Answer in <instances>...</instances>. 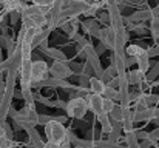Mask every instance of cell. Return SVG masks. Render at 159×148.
I'll return each instance as SVG.
<instances>
[{
    "label": "cell",
    "mask_w": 159,
    "mask_h": 148,
    "mask_svg": "<svg viewBox=\"0 0 159 148\" xmlns=\"http://www.w3.org/2000/svg\"><path fill=\"white\" fill-rule=\"evenodd\" d=\"M19 73L16 71H8L6 73V90L5 93L0 96V122L3 123L8 117H9V110L12 106V99L16 96V80H17Z\"/></svg>",
    "instance_id": "obj_1"
},
{
    "label": "cell",
    "mask_w": 159,
    "mask_h": 148,
    "mask_svg": "<svg viewBox=\"0 0 159 148\" xmlns=\"http://www.w3.org/2000/svg\"><path fill=\"white\" fill-rule=\"evenodd\" d=\"M48 9L36 5H28L22 12V25L25 28H47L48 26Z\"/></svg>",
    "instance_id": "obj_2"
},
{
    "label": "cell",
    "mask_w": 159,
    "mask_h": 148,
    "mask_svg": "<svg viewBox=\"0 0 159 148\" xmlns=\"http://www.w3.org/2000/svg\"><path fill=\"white\" fill-rule=\"evenodd\" d=\"M45 136H47V142L62 145L63 142L70 141V130L65 127V123H60L54 119L45 125Z\"/></svg>",
    "instance_id": "obj_3"
},
{
    "label": "cell",
    "mask_w": 159,
    "mask_h": 148,
    "mask_svg": "<svg viewBox=\"0 0 159 148\" xmlns=\"http://www.w3.org/2000/svg\"><path fill=\"white\" fill-rule=\"evenodd\" d=\"M88 102L87 99L79 96V97H73L68 100V105H66V116L71 117V119H76V120H80L87 116L88 113Z\"/></svg>",
    "instance_id": "obj_4"
},
{
    "label": "cell",
    "mask_w": 159,
    "mask_h": 148,
    "mask_svg": "<svg viewBox=\"0 0 159 148\" xmlns=\"http://www.w3.org/2000/svg\"><path fill=\"white\" fill-rule=\"evenodd\" d=\"M107 11L110 14V26H113L116 29V33H122L125 31V23H124V17L120 12V8L113 3V2H107Z\"/></svg>",
    "instance_id": "obj_5"
},
{
    "label": "cell",
    "mask_w": 159,
    "mask_h": 148,
    "mask_svg": "<svg viewBox=\"0 0 159 148\" xmlns=\"http://www.w3.org/2000/svg\"><path fill=\"white\" fill-rule=\"evenodd\" d=\"M71 76H74L71 66L68 65V62H62V60H54L50 66V77L54 79H60V80H66Z\"/></svg>",
    "instance_id": "obj_6"
},
{
    "label": "cell",
    "mask_w": 159,
    "mask_h": 148,
    "mask_svg": "<svg viewBox=\"0 0 159 148\" xmlns=\"http://www.w3.org/2000/svg\"><path fill=\"white\" fill-rule=\"evenodd\" d=\"M50 77V66L45 60H34L31 65V80L33 83L42 82Z\"/></svg>",
    "instance_id": "obj_7"
},
{
    "label": "cell",
    "mask_w": 159,
    "mask_h": 148,
    "mask_svg": "<svg viewBox=\"0 0 159 148\" xmlns=\"http://www.w3.org/2000/svg\"><path fill=\"white\" fill-rule=\"evenodd\" d=\"M87 102H88V108H90V111L94 114V116H99V114H102L104 113V110H102V103H104V96H101V94H94V93H88L87 96Z\"/></svg>",
    "instance_id": "obj_8"
},
{
    "label": "cell",
    "mask_w": 159,
    "mask_h": 148,
    "mask_svg": "<svg viewBox=\"0 0 159 148\" xmlns=\"http://www.w3.org/2000/svg\"><path fill=\"white\" fill-rule=\"evenodd\" d=\"M101 43H104L108 49H114V42H116V29L113 26H104L101 34H99Z\"/></svg>",
    "instance_id": "obj_9"
},
{
    "label": "cell",
    "mask_w": 159,
    "mask_h": 148,
    "mask_svg": "<svg viewBox=\"0 0 159 148\" xmlns=\"http://www.w3.org/2000/svg\"><path fill=\"white\" fill-rule=\"evenodd\" d=\"M82 25V22L79 20V17H74V19H68V20H65L63 23H62V31L70 37V39H74L79 33V26Z\"/></svg>",
    "instance_id": "obj_10"
},
{
    "label": "cell",
    "mask_w": 159,
    "mask_h": 148,
    "mask_svg": "<svg viewBox=\"0 0 159 148\" xmlns=\"http://www.w3.org/2000/svg\"><path fill=\"white\" fill-rule=\"evenodd\" d=\"M82 28H84V31L87 33V34H90L91 37H98L99 39V34H101V31H102V23L98 20V19H87L85 22H82V25H80Z\"/></svg>",
    "instance_id": "obj_11"
},
{
    "label": "cell",
    "mask_w": 159,
    "mask_h": 148,
    "mask_svg": "<svg viewBox=\"0 0 159 148\" xmlns=\"http://www.w3.org/2000/svg\"><path fill=\"white\" fill-rule=\"evenodd\" d=\"M153 17H155L153 8H145V9H139V11L130 14L127 19H128L130 22H134V23H144V22H147V20L150 22Z\"/></svg>",
    "instance_id": "obj_12"
},
{
    "label": "cell",
    "mask_w": 159,
    "mask_h": 148,
    "mask_svg": "<svg viewBox=\"0 0 159 148\" xmlns=\"http://www.w3.org/2000/svg\"><path fill=\"white\" fill-rule=\"evenodd\" d=\"M30 122H33L34 125H39V119H40V114L37 113L36 110V105L34 103H25V106L22 110H19Z\"/></svg>",
    "instance_id": "obj_13"
},
{
    "label": "cell",
    "mask_w": 159,
    "mask_h": 148,
    "mask_svg": "<svg viewBox=\"0 0 159 148\" xmlns=\"http://www.w3.org/2000/svg\"><path fill=\"white\" fill-rule=\"evenodd\" d=\"M105 88H107V83L101 79V77L93 76V77L90 79V87H88L90 93H94V94H101V96H104Z\"/></svg>",
    "instance_id": "obj_14"
},
{
    "label": "cell",
    "mask_w": 159,
    "mask_h": 148,
    "mask_svg": "<svg viewBox=\"0 0 159 148\" xmlns=\"http://www.w3.org/2000/svg\"><path fill=\"white\" fill-rule=\"evenodd\" d=\"M125 60H127V59H122L120 56H117V54H114V52L110 56V63L114 65V68L117 70V74H119V76L127 73V63H125Z\"/></svg>",
    "instance_id": "obj_15"
},
{
    "label": "cell",
    "mask_w": 159,
    "mask_h": 148,
    "mask_svg": "<svg viewBox=\"0 0 159 148\" xmlns=\"http://www.w3.org/2000/svg\"><path fill=\"white\" fill-rule=\"evenodd\" d=\"M28 5L23 2V0H5L3 2V9L8 11V12H12V11H22L26 8Z\"/></svg>",
    "instance_id": "obj_16"
},
{
    "label": "cell",
    "mask_w": 159,
    "mask_h": 148,
    "mask_svg": "<svg viewBox=\"0 0 159 148\" xmlns=\"http://www.w3.org/2000/svg\"><path fill=\"white\" fill-rule=\"evenodd\" d=\"M26 134H28V139H30V145L33 148H45V144H47V142L42 141V137H40V134H39V131H37L36 128L30 130Z\"/></svg>",
    "instance_id": "obj_17"
},
{
    "label": "cell",
    "mask_w": 159,
    "mask_h": 148,
    "mask_svg": "<svg viewBox=\"0 0 159 148\" xmlns=\"http://www.w3.org/2000/svg\"><path fill=\"white\" fill-rule=\"evenodd\" d=\"M150 56H148V52H144L142 56H139V57H136V63H138V70L139 71H142L144 74H147L148 71H150V68H152V62H150Z\"/></svg>",
    "instance_id": "obj_18"
},
{
    "label": "cell",
    "mask_w": 159,
    "mask_h": 148,
    "mask_svg": "<svg viewBox=\"0 0 159 148\" xmlns=\"http://www.w3.org/2000/svg\"><path fill=\"white\" fill-rule=\"evenodd\" d=\"M54 28L51 26H47V28H40L39 29V33L36 34V37H34V40H33V49L39 48V45L43 42V40H47L48 39V36L51 34V31H53Z\"/></svg>",
    "instance_id": "obj_19"
},
{
    "label": "cell",
    "mask_w": 159,
    "mask_h": 148,
    "mask_svg": "<svg viewBox=\"0 0 159 148\" xmlns=\"http://www.w3.org/2000/svg\"><path fill=\"white\" fill-rule=\"evenodd\" d=\"M96 119H98V122L101 123L102 133H105V134H110V133L113 131V122H111V117H110V114H105V113H102V114L96 116Z\"/></svg>",
    "instance_id": "obj_20"
},
{
    "label": "cell",
    "mask_w": 159,
    "mask_h": 148,
    "mask_svg": "<svg viewBox=\"0 0 159 148\" xmlns=\"http://www.w3.org/2000/svg\"><path fill=\"white\" fill-rule=\"evenodd\" d=\"M127 79L130 85H139L145 80V74L139 70H131L130 73H127Z\"/></svg>",
    "instance_id": "obj_21"
},
{
    "label": "cell",
    "mask_w": 159,
    "mask_h": 148,
    "mask_svg": "<svg viewBox=\"0 0 159 148\" xmlns=\"http://www.w3.org/2000/svg\"><path fill=\"white\" fill-rule=\"evenodd\" d=\"M125 110H128V108H124L120 103H116L114 110L110 113L111 122H124V119H125Z\"/></svg>",
    "instance_id": "obj_22"
},
{
    "label": "cell",
    "mask_w": 159,
    "mask_h": 148,
    "mask_svg": "<svg viewBox=\"0 0 159 148\" xmlns=\"http://www.w3.org/2000/svg\"><path fill=\"white\" fill-rule=\"evenodd\" d=\"M48 57H51L54 60H62V62H68V57H66V54L62 51V49L59 48H48L43 51Z\"/></svg>",
    "instance_id": "obj_23"
},
{
    "label": "cell",
    "mask_w": 159,
    "mask_h": 148,
    "mask_svg": "<svg viewBox=\"0 0 159 148\" xmlns=\"http://www.w3.org/2000/svg\"><path fill=\"white\" fill-rule=\"evenodd\" d=\"M125 52H127L128 57H134V59H136V57L142 56L144 52H147V49L142 48L141 45H134V43H133V45H128V47L125 48Z\"/></svg>",
    "instance_id": "obj_24"
},
{
    "label": "cell",
    "mask_w": 159,
    "mask_h": 148,
    "mask_svg": "<svg viewBox=\"0 0 159 148\" xmlns=\"http://www.w3.org/2000/svg\"><path fill=\"white\" fill-rule=\"evenodd\" d=\"M117 76H119V74H117V70L114 68V65H111V63H110V66L104 70V73H102V77H101V79H102L105 83H110V82H111L114 77H117Z\"/></svg>",
    "instance_id": "obj_25"
},
{
    "label": "cell",
    "mask_w": 159,
    "mask_h": 148,
    "mask_svg": "<svg viewBox=\"0 0 159 148\" xmlns=\"http://www.w3.org/2000/svg\"><path fill=\"white\" fill-rule=\"evenodd\" d=\"M148 31L153 37V40H159V16H155L148 23Z\"/></svg>",
    "instance_id": "obj_26"
},
{
    "label": "cell",
    "mask_w": 159,
    "mask_h": 148,
    "mask_svg": "<svg viewBox=\"0 0 159 148\" xmlns=\"http://www.w3.org/2000/svg\"><path fill=\"white\" fill-rule=\"evenodd\" d=\"M158 76H159V60L150 68V71L145 74V82H147V83H152L153 80L158 79Z\"/></svg>",
    "instance_id": "obj_27"
},
{
    "label": "cell",
    "mask_w": 159,
    "mask_h": 148,
    "mask_svg": "<svg viewBox=\"0 0 159 148\" xmlns=\"http://www.w3.org/2000/svg\"><path fill=\"white\" fill-rule=\"evenodd\" d=\"M22 100H25V103H34L36 102V94L33 93V88H22Z\"/></svg>",
    "instance_id": "obj_28"
},
{
    "label": "cell",
    "mask_w": 159,
    "mask_h": 148,
    "mask_svg": "<svg viewBox=\"0 0 159 148\" xmlns=\"http://www.w3.org/2000/svg\"><path fill=\"white\" fill-rule=\"evenodd\" d=\"M104 97L113 99V100L119 102V100H120V91H119L117 88H111V87H108V85H107L105 93H104Z\"/></svg>",
    "instance_id": "obj_29"
},
{
    "label": "cell",
    "mask_w": 159,
    "mask_h": 148,
    "mask_svg": "<svg viewBox=\"0 0 159 148\" xmlns=\"http://www.w3.org/2000/svg\"><path fill=\"white\" fill-rule=\"evenodd\" d=\"M114 106H116V100H113V99H108V97H104L102 110H104V113H105V114H110V113L114 110Z\"/></svg>",
    "instance_id": "obj_30"
},
{
    "label": "cell",
    "mask_w": 159,
    "mask_h": 148,
    "mask_svg": "<svg viewBox=\"0 0 159 148\" xmlns=\"http://www.w3.org/2000/svg\"><path fill=\"white\" fill-rule=\"evenodd\" d=\"M68 65L71 66V70H73L74 76H80V74L84 73V63H80V62H71V60H68Z\"/></svg>",
    "instance_id": "obj_31"
},
{
    "label": "cell",
    "mask_w": 159,
    "mask_h": 148,
    "mask_svg": "<svg viewBox=\"0 0 159 148\" xmlns=\"http://www.w3.org/2000/svg\"><path fill=\"white\" fill-rule=\"evenodd\" d=\"M36 102H39V103H43V105H47V106H53V108H54V106H57L56 100L45 97V96H42V94H36Z\"/></svg>",
    "instance_id": "obj_32"
},
{
    "label": "cell",
    "mask_w": 159,
    "mask_h": 148,
    "mask_svg": "<svg viewBox=\"0 0 159 148\" xmlns=\"http://www.w3.org/2000/svg\"><path fill=\"white\" fill-rule=\"evenodd\" d=\"M31 2H33V5L40 6V8H43V9H48V11H50V8L54 5V2H56V0H31Z\"/></svg>",
    "instance_id": "obj_33"
},
{
    "label": "cell",
    "mask_w": 159,
    "mask_h": 148,
    "mask_svg": "<svg viewBox=\"0 0 159 148\" xmlns=\"http://www.w3.org/2000/svg\"><path fill=\"white\" fill-rule=\"evenodd\" d=\"M74 40L77 42V45H79V47H82L84 49L88 48L90 45H93V43H91V40H88L87 37H84V36H80V34H77V36L74 37Z\"/></svg>",
    "instance_id": "obj_34"
},
{
    "label": "cell",
    "mask_w": 159,
    "mask_h": 148,
    "mask_svg": "<svg viewBox=\"0 0 159 148\" xmlns=\"http://www.w3.org/2000/svg\"><path fill=\"white\" fill-rule=\"evenodd\" d=\"M96 19L102 23V25H110V14H108V11H99L98 12V16H96Z\"/></svg>",
    "instance_id": "obj_35"
},
{
    "label": "cell",
    "mask_w": 159,
    "mask_h": 148,
    "mask_svg": "<svg viewBox=\"0 0 159 148\" xmlns=\"http://www.w3.org/2000/svg\"><path fill=\"white\" fill-rule=\"evenodd\" d=\"M19 20H22V11H12V12H9V25H16Z\"/></svg>",
    "instance_id": "obj_36"
},
{
    "label": "cell",
    "mask_w": 159,
    "mask_h": 148,
    "mask_svg": "<svg viewBox=\"0 0 159 148\" xmlns=\"http://www.w3.org/2000/svg\"><path fill=\"white\" fill-rule=\"evenodd\" d=\"M82 74H85V76H88V77L96 76L94 68H93V66H91V63H90V62H87V60H85V63H84V73H82Z\"/></svg>",
    "instance_id": "obj_37"
},
{
    "label": "cell",
    "mask_w": 159,
    "mask_h": 148,
    "mask_svg": "<svg viewBox=\"0 0 159 148\" xmlns=\"http://www.w3.org/2000/svg\"><path fill=\"white\" fill-rule=\"evenodd\" d=\"M2 128H3V131H5L6 137H8V139H12V134H14V131H12V130H14V128H12V127H11V125H9L6 120L2 123Z\"/></svg>",
    "instance_id": "obj_38"
},
{
    "label": "cell",
    "mask_w": 159,
    "mask_h": 148,
    "mask_svg": "<svg viewBox=\"0 0 159 148\" xmlns=\"http://www.w3.org/2000/svg\"><path fill=\"white\" fill-rule=\"evenodd\" d=\"M120 137H122V131H117V130H113L108 134V141H111V142H119Z\"/></svg>",
    "instance_id": "obj_39"
},
{
    "label": "cell",
    "mask_w": 159,
    "mask_h": 148,
    "mask_svg": "<svg viewBox=\"0 0 159 148\" xmlns=\"http://www.w3.org/2000/svg\"><path fill=\"white\" fill-rule=\"evenodd\" d=\"M79 77V85L80 87H84V88H88L90 87V79L91 77H88V76H85V74H80V76H77Z\"/></svg>",
    "instance_id": "obj_40"
},
{
    "label": "cell",
    "mask_w": 159,
    "mask_h": 148,
    "mask_svg": "<svg viewBox=\"0 0 159 148\" xmlns=\"http://www.w3.org/2000/svg\"><path fill=\"white\" fill-rule=\"evenodd\" d=\"M54 117L56 116H48V114H40V119H39V125H47V123H50L51 120H54Z\"/></svg>",
    "instance_id": "obj_41"
},
{
    "label": "cell",
    "mask_w": 159,
    "mask_h": 148,
    "mask_svg": "<svg viewBox=\"0 0 159 148\" xmlns=\"http://www.w3.org/2000/svg\"><path fill=\"white\" fill-rule=\"evenodd\" d=\"M148 141H152V142H155V144L159 141V127L148 133Z\"/></svg>",
    "instance_id": "obj_42"
},
{
    "label": "cell",
    "mask_w": 159,
    "mask_h": 148,
    "mask_svg": "<svg viewBox=\"0 0 159 148\" xmlns=\"http://www.w3.org/2000/svg\"><path fill=\"white\" fill-rule=\"evenodd\" d=\"M9 71V60L5 59L3 62H0V74L2 73H8Z\"/></svg>",
    "instance_id": "obj_43"
},
{
    "label": "cell",
    "mask_w": 159,
    "mask_h": 148,
    "mask_svg": "<svg viewBox=\"0 0 159 148\" xmlns=\"http://www.w3.org/2000/svg\"><path fill=\"white\" fill-rule=\"evenodd\" d=\"M147 52H148L150 57H156V56H159V43L158 45H155V47H152V48H148L147 49Z\"/></svg>",
    "instance_id": "obj_44"
},
{
    "label": "cell",
    "mask_w": 159,
    "mask_h": 148,
    "mask_svg": "<svg viewBox=\"0 0 159 148\" xmlns=\"http://www.w3.org/2000/svg\"><path fill=\"white\" fill-rule=\"evenodd\" d=\"M139 97H141V93H138V91H130V102H131V103H134Z\"/></svg>",
    "instance_id": "obj_45"
},
{
    "label": "cell",
    "mask_w": 159,
    "mask_h": 148,
    "mask_svg": "<svg viewBox=\"0 0 159 148\" xmlns=\"http://www.w3.org/2000/svg\"><path fill=\"white\" fill-rule=\"evenodd\" d=\"M136 136H138L139 141H145V139H148V133H147V131H136Z\"/></svg>",
    "instance_id": "obj_46"
},
{
    "label": "cell",
    "mask_w": 159,
    "mask_h": 148,
    "mask_svg": "<svg viewBox=\"0 0 159 148\" xmlns=\"http://www.w3.org/2000/svg\"><path fill=\"white\" fill-rule=\"evenodd\" d=\"M153 145H155V142H152V141H148V139L141 141V148H152Z\"/></svg>",
    "instance_id": "obj_47"
},
{
    "label": "cell",
    "mask_w": 159,
    "mask_h": 148,
    "mask_svg": "<svg viewBox=\"0 0 159 148\" xmlns=\"http://www.w3.org/2000/svg\"><path fill=\"white\" fill-rule=\"evenodd\" d=\"M107 49H108V48H107V47H105V45H104V43H99V45L96 47V52H98L99 56H102V54L105 52Z\"/></svg>",
    "instance_id": "obj_48"
},
{
    "label": "cell",
    "mask_w": 159,
    "mask_h": 148,
    "mask_svg": "<svg viewBox=\"0 0 159 148\" xmlns=\"http://www.w3.org/2000/svg\"><path fill=\"white\" fill-rule=\"evenodd\" d=\"M56 103H57V106H59V108H63V110H66V105H68V102H65V100H62V99H56Z\"/></svg>",
    "instance_id": "obj_49"
},
{
    "label": "cell",
    "mask_w": 159,
    "mask_h": 148,
    "mask_svg": "<svg viewBox=\"0 0 159 148\" xmlns=\"http://www.w3.org/2000/svg\"><path fill=\"white\" fill-rule=\"evenodd\" d=\"M54 119H56L57 122H60V123H66V122H68V116H66V114H63V116H56Z\"/></svg>",
    "instance_id": "obj_50"
},
{
    "label": "cell",
    "mask_w": 159,
    "mask_h": 148,
    "mask_svg": "<svg viewBox=\"0 0 159 148\" xmlns=\"http://www.w3.org/2000/svg\"><path fill=\"white\" fill-rule=\"evenodd\" d=\"M144 0H124L125 5H141Z\"/></svg>",
    "instance_id": "obj_51"
},
{
    "label": "cell",
    "mask_w": 159,
    "mask_h": 148,
    "mask_svg": "<svg viewBox=\"0 0 159 148\" xmlns=\"http://www.w3.org/2000/svg\"><path fill=\"white\" fill-rule=\"evenodd\" d=\"M39 49H40L42 52H43L45 49H48V39H47V40H43V42H42V43L39 45Z\"/></svg>",
    "instance_id": "obj_52"
},
{
    "label": "cell",
    "mask_w": 159,
    "mask_h": 148,
    "mask_svg": "<svg viewBox=\"0 0 159 148\" xmlns=\"http://www.w3.org/2000/svg\"><path fill=\"white\" fill-rule=\"evenodd\" d=\"M125 63H127V66H131L133 63H136V59H134V57H127Z\"/></svg>",
    "instance_id": "obj_53"
},
{
    "label": "cell",
    "mask_w": 159,
    "mask_h": 148,
    "mask_svg": "<svg viewBox=\"0 0 159 148\" xmlns=\"http://www.w3.org/2000/svg\"><path fill=\"white\" fill-rule=\"evenodd\" d=\"M45 148H60V145L53 144V142H47V144H45Z\"/></svg>",
    "instance_id": "obj_54"
},
{
    "label": "cell",
    "mask_w": 159,
    "mask_h": 148,
    "mask_svg": "<svg viewBox=\"0 0 159 148\" xmlns=\"http://www.w3.org/2000/svg\"><path fill=\"white\" fill-rule=\"evenodd\" d=\"M5 90H6V83L5 82H0V96L5 93Z\"/></svg>",
    "instance_id": "obj_55"
},
{
    "label": "cell",
    "mask_w": 159,
    "mask_h": 148,
    "mask_svg": "<svg viewBox=\"0 0 159 148\" xmlns=\"http://www.w3.org/2000/svg\"><path fill=\"white\" fill-rule=\"evenodd\" d=\"M93 3H104V5H107V2L108 0H91Z\"/></svg>",
    "instance_id": "obj_56"
},
{
    "label": "cell",
    "mask_w": 159,
    "mask_h": 148,
    "mask_svg": "<svg viewBox=\"0 0 159 148\" xmlns=\"http://www.w3.org/2000/svg\"><path fill=\"white\" fill-rule=\"evenodd\" d=\"M0 62H3V54H2V47H0Z\"/></svg>",
    "instance_id": "obj_57"
},
{
    "label": "cell",
    "mask_w": 159,
    "mask_h": 148,
    "mask_svg": "<svg viewBox=\"0 0 159 148\" xmlns=\"http://www.w3.org/2000/svg\"><path fill=\"white\" fill-rule=\"evenodd\" d=\"M3 2H5V0H0V3H2V5H3Z\"/></svg>",
    "instance_id": "obj_58"
},
{
    "label": "cell",
    "mask_w": 159,
    "mask_h": 148,
    "mask_svg": "<svg viewBox=\"0 0 159 148\" xmlns=\"http://www.w3.org/2000/svg\"><path fill=\"white\" fill-rule=\"evenodd\" d=\"M73 148H82V147H73Z\"/></svg>",
    "instance_id": "obj_59"
}]
</instances>
